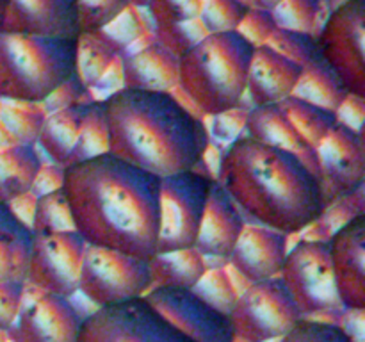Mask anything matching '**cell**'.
<instances>
[{"mask_svg":"<svg viewBox=\"0 0 365 342\" xmlns=\"http://www.w3.org/2000/svg\"><path fill=\"white\" fill-rule=\"evenodd\" d=\"M63 191L86 244L157 255L160 178L113 153L63 167Z\"/></svg>","mask_w":365,"mask_h":342,"instance_id":"obj_1","label":"cell"},{"mask_svg":"<svg viewBox=\"0 0 365 342\" xmlns=\"http://www.w3.org/2000/svg\"><path fill=\"white\" fill-rule=\"evenodd\" d=\"M216 182L257 224L294 235L328 209L321 178L285 150L239 135L220 157Z\"/></svg>","mask_w":365,"mask_h":342,"instance_id":"obj_2","label":"cell"},{"mask_svg":"<svg viewBox=\"0 0 365 342\" xmlns=\"http://www.w3.org/2000/svg\"><path fill=\"white\" fill-rule=\"evenodd\" d=\"M109 153L163 178L196 170L210 132L175 91L121 88L102 100Z\"/></svg>","mask_w":365,"mask_h":342,"instance_id":"obj_3","label":"cell"},{"mask_svg":"<svg viewBox=\"0 0 365 342\" xmlns=\"http://www.w3.org/2000/svg\"><path fill=\"white\" fill-rule=\"evenodd\" d=\"M255 46L237 31L214 32L178 57V88L205 116L237 109L246 98Z\"/></svg>","mask_w":365,"mask_h":342,"instance_id":"obj_4","label":"cell"},{"mask_svg":"<svg viewBox=\"0 0 365 342\" xmlns=\"http://www.w3.org/2000/svg\"><path fill=\"white\" fill-rule=\"evenodd\" d=\"M77 39L0 34V100L45 102L77 73Z\"/></svg>","mask_w":365,"mask_h":342,"instance_id":"obj_5","label":"cell"},{"mask_svg":"<svg viewBox=\"0 0 365 342\" xmlns=\"http://www.w3.org/2000/svg\"><path fill=\"white\" fill-rule=\"evenodd\" d=\"M214 180L200 167L160 178L157 253L195 248Z\"/></svg>","mask_w":365,"mask_h":342,"instance_id":"obj_6","label":"cell"},{"mask_svg":"<svg viewBox=\"0 0 365 342\" xmlns=\"http://www.w3.org/2000/svg\"><path fill=\"white\" fill-rule=\"evenodd\" d=\"M152 285L148 260L118 249L86 244L78 292L95 309L141 298Z\"/></svg>","mask_w":365,"mask_h":342,"instance_id":"obj_7","label":"cell"},{"mask_svg":"<svg viewBox=\"0 0 365 342\" xmlns=\"http://www.w3.org/2000/svg\"><path fill=\"white\" fill-rule=\"evenodd\" d=\"M365 0H344L321 24L317 53L335 71L349 95L365 98Z\"/></svg>","mask_w":365,"mask_h":342,"instance_id":"obj_8","label":"cell"},{"mask_svg":"<svg viewBox=\"0 0 365 342\" xmlns=\"http://www.w3.org/2000/svg\"><path fill=\"white\" fill-rule=\"evenodd\" d=\"M280 278L303 317L344 310L339 299L328 239H302L289 249Z\"/></svg>","mask_w":365,"mask_h":342,"instance_id":"obj_9","label":"cell"},{"mask_svg":"<svg viewBox=\"0 0 365 342\" xmlns=\"http://www.w3.org/2000/svg\"><path fill=\"white\" fill-rule=\"evenodd\" d=\"M77 342H196L157 312L145 296L95 309Z\"/></svg>","mask_w":365,"mask_h":342,"instance_id":"obj_10","label":"cell"},{"mask_svg":"<svg viewBox=\"0 0 365 342\" xmlns=\"http://www.w3.org/2000/svg\"><path fill=\"white\" fill-rule=\"evenodd\" d=\"M302 317L280 278L248 284L228 314L235 338L241 342L278 341Z\"/></svg>","mask_w":365,"mask_h":342,"instance_id":"obj_11","label":"cell"},{"mask_svg":"<svg viewBox=\"0 0 365 342\" xmlns=\"http://www.w3.org/2000/svg\"><path fill=\"white\" fill-rule=\"evenodd\" d=\"M86 242L75 230L32 235L25 284L50 294L73 298L78 292Z\"/></svg>","mask_w":365,"mask_h":342,"instance_id":"obj_12","label":"cell"},{"mask_svg":"<svg viewBox=\"0 0 365 342\" xmlns=\"http://www.w3.org/2000/svg\"><path fill=\"white\" fill-rule=\"evenodd\" d=\"M31 291V296L25 291L20 314L7 330L11 342H77L84 317L71 298Z\"/></svg>","mask_w":365,"mask_h":342,"instance_id":"obj_13","label":"cell"},{"mask_svg":"<svg viewBox=\"0 0 365 342\" xmlns=\"http://www.w3.org/2000/svg\"><path fill=\"white\" fill-rule=\"evenodd\" d=\"M145 299L196 342H235L228 314L203 301L192 289L152 287Z\"/></svg>","mask_w":365,"mask_h":342,"instance_id":"obj_14","label":"cell"},{"mask_svg":"<svg viewBox=\"0 0 365 342\" xmlns=\"http://www.w3.org/2000/svg\"><path fill=\"white\" fill-rule=\"evenodd\" d=\"M317 171L330 205L335 200L364 189L365 148L362 132L339 123L316 148Z\"/></svg>","mask_w":365,"mask_h":342,"instance_id":"obj_15","label":"cell"},{"mask_svg":"<svg viewBox=\"0 0 365 342\" xmlns=\"http://www.w3.org/2000/svg\"><path fill=\"white\" fill-rule=\"evenodd\" d=\"M339 299L346 312L365 310V212L355 214L328 237Z\"/></svg>","mask_w":365,"mask_h":342,"instance_id":"obj_16","label":"cell"},{"mask_svg":"<svg viewBox=\"0 0 365 342\" xmlns=\"http://www.w3.org/2000/svg\"><path fill=\"white\" fill-rule=\"evenodd\" d=\"M0 34L77 38V0H0Z\"/></svg>","mask_w":365,"mask_h":342,"instance_id":"obj_17","label":"cell"},{"mask_svg":"<svg viewBox=\"0 0 365 342\" xmlns=\"http://www.w3.org/2000/svg\"><path fill=\"white\" fill-rule=\"evenodd\" d=\"M287 237L262 224H246L227 264L248 284L278 278L289 252Z\"/></svg>","mask_w":365,"mask_h":342,"instance_id":"obj_18","label":"cell"},{"mask_svg":"<svg viewBox=\"0 0 365 342\" xmlns=\"http://www.w3.org/2000/svg\"><path fill=\"white\" fill-rule=\"evenodd\" d=\"M245 227L246 221L239 207L214 180L195 248L205 259H220L227 262Z\"/></svg>","mask_w":365,"mask_h":342,"instance_id":"obj_19","label":"cell"},{"mask_svg":"<svg viewBox=\"0 0 365 342\" xmlns=\"http://www.w3.org/2000/svg\"><path fill=\"white\" fill-rule=\"evenodd\" d=\"M302 66L280 56L267 45L255 46L250 61L246 96L252 107L280 103L294 93Z\"/></svg>","mask_w":365,"mask_h":342,"instance_id":"obj_20","label":"cell"},{"mask_svg":"<svg viewBox=\"0 0 365 342\" xmlns=\"http://www.w3.org/2000/svg\"><path fill=\"white\" fill-rule=\"evenodd\" d=\"M123 88L143 91H175L178 88V57L153 39L120 56Z\"/></svg>","mask_w":365,"mask_h":342,"instance_id":"obj_21","label":"cell"},{"mask_svg":"<svg viewBox=\"0 0 365 342\" xmlns=\"http://www.w3.org/2000/svg\"><path fill=\"white\" fill-rule=\"evenodd\" d=\"M245 130L246 135L257 139V141L298 155L319 177L316 150L303 141L302 135L296 132V128L292 127V123L282 110L280 103L248 109L245 120Z\"/></svg>","mask_w":365,"mask_h":342,"instance_id":"obj_22","label":"cell"},{"mask_svg":"<svg viewBox=\"0 0 365 342\" xmlns=\"http://www.w3.org/2000/svg\"><path fill=\"white\" fill-rule=\"evenodd\" d=\"M32 235L31 224L0 202V280L25 281Z\"/></svg>","mask_w":365,"mask_h":342,"instance_id":"obj_23","label":"cell"},{"mask_svg":"<svg viewBox=\"0 0 365 342\" xmlns=\"http://www.w3.org/2000/svg\"><path fill=\"white\" fill-rule=\"evenodd\" d=\"M86 102L46 114L36 145L50 157L52 164L66 167L81 135Z\"/></svg>","mask_w":365,"mask_h":342,"instance_id":"obj_24","label":"cell"},{"mask_svg":"<svg viewBox=\"0 0 365 342\" xmlns=\"http://www.w3.org/2000/svg\"><path fill=\"white\" fill-rule=\"evenodd\" d=\"M41 157L36 146L14 145L0 148V202L13 203L27 195L41 170Z\"/></svg>","mask_w":365,"mask_h":342,"instance_id":"obj_25","label":"cell"},{"mask_svg":"<svg viewBox=\"0 0 365 342\" xmlns=\"http://www.w3.org/2000/svg\"><path fill=\"white\" fill-rule=\"evenodd\" d=\"M152 287L192 289L207 271V259L196 248L157 253L148 260Z\"/></svg>","mask_w":365,"mask_h":342,"instance_id":"obj_26","label":"cell"},{"mask_svg":"<svg viewBox=\"0 0 365 342\" xmlns=\"http://www.w3.org/2000/svg\"><path fill=\"white\" fill-rule=\"evenodd\" d=\"M292 95L337 114L349 93L335 71L317 56L302 66V75Z\"/></svg>","mask_w":365,"mask_h":342,"instance_id":"obj_27","label":"cell"},{"mask_svg":"<svg viewBox=\"0 0 365 342\" xmlns=\"http://www.w3.org/2000/svg\"><path fill=\"white\" fill-rule=\"evenodd\" d=\"M280 107L292 127L296 128V132L302 135L303 141L312 146L314 150L324 141L331 128L337 125V114L294 95L282 100Z\"/></svg>","mask_w":365,"mask_h":342,"instance_id":"obj_28","label":"cell"},{"mask_svg":"<svg viewBox=\"0 0 365 342\" xmlns=\"http://www.w3.org/2000/svg\"><path fill=\"white\" fill-rule=\"evenodd\" d=\"M120 53L96 32H81L77 39V77L82 84L91 89L110 66L116 63Z\"/></svg>","mask_w":365,"mask_h":342,"instance_id":"obj_29","label":"cell"},{"mask_svg":"<svg viewBox=\"0 0 365 342\" xmlns=\"http://www.w3.org/2000/svg\"><path fill=\"white\" fill-rule=\"evenodd\" d=\"M98 32L120 56L134 43L141 41V39L155 38L153 36V21L150 18L148 9H138V7L132 6H128L123 13L118 14L110 24L100 28Z\"/></svg>","mask_w":365,"mask_h":342,"instance_id":"obj_30","label":"cell"},{"mask_svg":"<svg viewBox=\"0 0 365 342\" xmlns=\"http://www.w3.org/2000/svg\"><path fill=\"white\" fill-rule=\"evenodd\" d=\"M46 110L41 103L29 102H9L2 100L0 103V121L13 135L14 142L36 146L41 132Z\"/></svg>","mask_w":365,"mask_h":342,"instance_id":"obj_31","label":"cell"},{"mask_svg":"<svg viewBox=\"0 0 365 342\" xmlns=\"http://www.w3.org/2000/svg\"><path fill=\"white\" fill-rule=\"evenodd\" d=\"M102 153H109L106 114H103L102 100L93 98L89 102H86L84 116H82L81 125V135H78L77 146H75L70 164L81 162V160L102 155Z\"/></svg>","mask_w":365,"mask_h":342,"instance_id":"obj_32","label":"cell"},{"mask_svg":"<svg viewBox=\"0 0 365 342\" xmlns=\"http://www.w3.org/2000/svg\"><path fill=\"white\" fill-rule=\"evenodd\" d=\"M29 224L32 228V234L75 230L70 205H68L63 187L53 189V191L38 196L34 200Z\"/></svg>","mask_w":365,"mask_h":342,"instance_id":"obj_33","label":"cell"},{"mask_svg":"<svg viewBox=\"0 0 365 342\" xmlns=\"http://www.w3.org/2000/svg\"><path fill=\"white\" fill-rule=\"evenodd\" d=\"M327 0H282L271 14L278 28L317 34Z\"/></svg>","mask_w":365,"mask_h":342,"instance_id":"obj_34","label":"cell"},{"mask_svg":"<svg viewBox=\"0 0 365 342\" xmlns=\"http://www.w3.org/2000/svg\"><path fill=\"white\" fill-rule=\"evenodd\" d=\"M192 291L203 301H207L210 306H214V309L223 314H230V310L234 309L235 301L239 298L237 287L232 281L227 267L223 266L207 267L205 274L200 278V281L192 287Z\"/></svg>","mask_w":365,"mask_h":342,"instance_id":"obj_35","label":"cell"},{"mask_svg":"<svg viewBox=\"0 0 365 342\" xmlns=\"http://www.w3.org/2000/svg\"><path fill=\"white\" fill-rule=\"evenodd\" d=\"M278 342H356V338L339 323L302 317Z\"/></svg>","mask_w":365,"mask_h":342,"instance_id":"obj_36","label":"cell"},{"mask_svg":"<svg viewBox=\"0 0 365 342\" xmlns=\"http://www.w3.org/2000/svg\"><path fill=\"white\" fill-rule=\"evenodd\" d=\"M250 6L239 0H202L200 21L209 34L237 31Z\"/></svg>","mask_w":365,"mask_h":342,"instance_id":"obj_37","label":"cell"},{"mask_svg":"<svg viewBox=\"0 0 365 342\" xmlns=\"http://www.w3.org/2000/svg\"><path fill=\"white\" fill-rule=\"evenodd\" d=\"M267 46L278 52L280 56L287 57L292 63L305 66L309 61L317 57V41L314 34L298 31H285V28H277L271 34Z\"/></svg>","mask_w":365,"mask_h":342,"instance_id":"obj_38","label":"cell"},{"mask_svg":"<svg viewBox=\"0 0 365 342\" xmlns=\"http://www.w3.org/2000/svg\"><path fill=\"white\" fill-rule=\"evenodd\" d=\"M202 0H150L148 13L153 27L182 25L200 20Z\"/></svg>","mask_w":365,"mask_h":342,"instance_id":"obj_39","label":"cell"},{"mask_svg":"<svg viewBox=\"0 0 365 342\" xmlns=\"http://www.w3.org/2000/svg\"><path fill=\"white\" fill-rule=\"evenodd\" d=\"M128 7V0H77L81 32H96Z\"/></svg>","mask_w":365,"mask_h":342,"instance_id":"obj_40","label":"cell"},{"mask_svg":"<svg viewBox=\"0 0 365 342\" xmlns=\"http://www.w3.org/2000/svg\"><path fill=\"white\" fill-rule=\"evenodd\" d=\"M277 24H274V18L271 14V11H262L255 9V7H250L246 11L245 18L239 24L237 32L246 39L248 43H252L253 46H262L267 45L271 34L277 31Z\"/></svg>","mask_w":365,"mask_h":342,"instance_id":"obj_41","label":"cell"},{"mask_svg":"<svg viewBox=\"0 0 365 342\" xmlns=\"http://www.w3.org/2000/svg\"><path fill=\"white\" fill-rule=\"evenodd\" d=\"M25 299V281L0 280V331L7 333Z\"/></svg>","mask_w":365,"mask_h":342,"instance_id":"obj_42","label":"cell"},{"mask_svg":"<svg viewBox=\"0 0 365 342\" xmlns=\"http://www.w3.org/2000/svg\"><path fill=\"white\" fill-rule=\"evenodd\" d=\"M89 91H91V89L86 88V86L82 84L81 78H78L77 75H73V77L68 78L63 86H59L41 105L43 109L46 110V114L53 113V110L64 109V107L75 105V103L89 102V100L95 98Z\"/></svg>","mask_w":365,"mask_h":342,"instance_id":"obj_43","label":"cell"},{"mask_svg":"<svg viewBox=\"0 0 365 342\" xmlns=\"http://www.w3.org/2000/svg\"><path fill=\"white\" fill-rule=\"evenodd\" d=\"M246 113L248 110H242L241 107H237V109L227 110V113L217 114V116H210L214 120L212 134L220 138L221 141H227L230 145L234 139L239 138L241 130L245 128Z\"/></svg>","mask_w":365,"mask_h":342,"instance_id":"obj_44","label":"cell"},{"mask_svg":"<svg viewBox=\"0 0 365 342\" xmlns=\"http://www.w3.org/2000/svg\"><path fill=\"white\" fill-rule=\"evenodd\" d=\"M365 98L360 96L348 95L342 105L337 110V121L346 125L351 130L362 132L364 128V114H365Z\"/></svg>","mask_w":365,"mask_h":342,"instance_id":"obj_45","label":"cell"},{"mask_svg":"<svg viewBox=\"0 0 365 342\" xmlns=\"http://www.w3.org/2000/svg\"><path fill=\"white\" fill-rule=\"evenodd\" d=\"M61 185H63V167L56 166V164H52V166L41 164V170H39L38 177L31 187V195L38 198V196L53 191V189H59Z\"/></svg>","mask_w":365,"mask_h":342,"instance_id":"obj_46","label":"cell"},{"mask_svg":"<svg viewBox=\"0 0 365 342\" xmlns=\"http://www.w3.org/2000/svg\"><path fill=\"white\" fill-rule=\"evenodd\" d=\"M280 2L282 0H250V7H255V9L262 11H273Z\"/></svg>","mask_w":365,"mask_h":342,"instance_id":"obj_47","label":"cell"},{"mask_svg":"<svg viewBox=\"0 0 365 342\" xmlns=\"http://www.w3.org/2000/svg\"><path fill=\"white\" fill-rule=\"evenodd\" d=\"M9 145H14V139H13V135L7 132V128L4 127L2 121H0V148H2V146H9Z\"/></svg>","mask_w":365,"mask_h":342,"instance_id":"obj_48","label":"cell"},{"mask_svg":"<svg viewBox=\"0 0 365 342\" xmlns=\"http://www.w3.org/2000/svg\"><path fill=\"white\" fill-rule=\"evenodd\" d=\"M128 6L138 7V9H148L150 0H128Z\"/></svg>","mask_w":365,"mask_h":342,"instance_id":"obj_49","label":"cell"},{"mask_svg":"<svg viewBox=\"0 0 365 342\" xmlns=\"http://www.w3.org/2000/svg\"><path fill=\"white\" fill-rule=\"evenodd\" d=\"M239 2H242V4H246V6H250V0H239Z\"/></svg>","mask_w":365,"mask_h":342,"instance_id":"obj_50","label":"cell"}]
</instances>
